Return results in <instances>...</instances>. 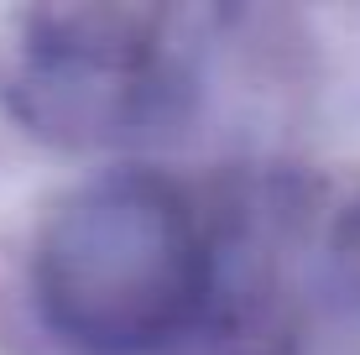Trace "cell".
Wrapping results in <instances>:
<instances>
[{"mask_svg":"<svg viewBox=\"0 0 360 355\" xmlns=\"http://www.w3.org/2000/svg\"><path fill=\"white\" fill-rule=\"evenodd\" d=\"M32 283L73 345L157 350L209 303V235L167 178L115 173L58 204L37 240Z\"/></svg>","mask_w":360,"mask_h":355,"instance_id":"obj_1","label":"cell"}]
</instances>
